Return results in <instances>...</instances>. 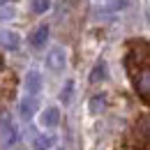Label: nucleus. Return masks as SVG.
I'll use <instances>...</instances> for the list:
<instances>
[{
    "label": "nucleus",
    "instance_id": "nucleus-1",
    "mask_svg": "<svg viewBox=\"0 0 150 150\" xmlns=\"http://www.w3.org/2000/svg\"><path fill=\"white\" fill-rule=\"evenodd\" d=\"M16 136H19V132L14 127V122L2 113V115H0V146H2V148L14 146V143H16Z\"/></svg>",
    "mask_w": 150,
    "mask_h": 150
},
{
    "label": "nucleus",
    "instance_id": "nucleus-2",
    "mask_svg": "<svg viewBox=\"0 0 150 150\" xmlns=\"http://www.w3.org/2000/svg\"><path fill=\"white\" fill-rule=\"evenodd\" d=\"M65 65H67V53H65V49H51L49 51V56H46V67L51 69V72H60V69H65Z\"/></svg>",
    "mask_w": 150,
    "mask_h": 150
},
{
    "label": "nucleus",
    "instance_id": "nucleus-3",
    "mask_svg": "<svg viewBox=\"0 0 150 150\" xmlns=\"http://www.w3.org/2000/svg\"><path fill=\"white\" fill-rule=\"evenodd\" d=\"M25 90L30 97H35V95L42 90V74H39L37 69H30L28 76H25Z\"/></svg>",
    "mask_w": 150,
    "mask_h": 150
},
{
    "label": "nucleus",
    "instance_id": "nucleus-4",
    "mask_svg": "<svg viewBox=\"0 0 150 150\" xmlns=\"http://www.w3.org/2000/svg\"><path fill=\"white\" fill-rule=\"evenodd\" d=\"M39 122H42L44 127H56L58 122H60V111H58L56 106H49L46 111H42V115H39Z\"/></svg>",
    "mask_w": 150,
    "mask_h": 150
},
{
    "label": "nucleus",
    "instance_id": "nucleus-5",
    "mask_svg": "<svg viewBox=\"0 0 150 150\" xmlns=\"http://www.w3.org/2000/svg\"><path fill=\"white\" fill-rule=\"evenodd\" d=\"M46 39H49V25H39L30 37V44H33V49H42L46 44Z\"/></svg>",
    "mask_w": 150,
    "mask_h": 150
},
{
    "label": "nucleus",
    "instance_id": "nucleus-6",
    "mask_svg": "<svg viewBox=\"0 0 150 150\" xmlns=\"http://www.w3.org/2000/svg\"><path fill=\"white\" fill-rule=\"evenodd\" d=\"M21 118H25V120H30L33 115H35V111H37V99L35 97H25L23 102H21Z\"/></svg>",
    "mask_w": 150,
    "mask_h": 150
},
{
    "label": "nucleus",
    "instance_id": "nucleus-7",
    "mask_svg": "<svg viewBox=\"0 0 150 150\" xmlns=\"http://www.w3.org/2000/svg\"><path fill=\"white\" fill-rule=\"evenodd\" d=\"M53 143H56V136H51V134H39V136H35V141H33V148L35 150H51Z\"/></svg>",
    "mask_w": 150,
    "mask_h": 150
},
{
    "label": "nucleus",
    "instance_id": "nucleus-8",
    "mask_svg": "<svg viewBox=\"0 0 150 150\" xmlns=\"http://www.w3.org/2000/svg\"><path fill=\"white\" fill-rule=\"evenodd\" d=\"M14 16H16L14 2H2V5H0V21H12Z\"/></svg>",
    "mask_w": 150,
    "mask_h": 150
},
{
    "label": "nucleus",
    "instance_id": "nucleus-9",
    "mask_svg": "<svg viewBox=\"0 0 150 150\" xmlns=\"http://www.w3.org/2000/svg\"><path fill=\"white\" fill-rule=\"evenodd\" d=\"M0 42H2L7 49H16V46H19V35H16V33L5 30V33H0Z\"/></svg>",
    "mask_w": 150,
    "mask_h": 150
},
{
    "label": "nucleus",
    "instance_id": "nucleus-10",
    "mask_svg": "<svg viewBox=\"0 0 150 150\" xmlns=\"http://www.w3.org/2000/svg\"><path fill=\"white\" fill-rule=\"evenodd\" d=\"M104 76H106V65L104 62H97V67H95L93 74H90V83H99Z\"/></svg>",
    "mask_w": 150,
    "mask_h": 150
},
{
    "label": "nucleus",
    "instance_id": "nucleus-11",
    "mask_svg": "<svg viewBox=\"0 0 150 150\" xmlns=\"http://www.w3.org/2000/svg\"><path fill=\"white\" fill-rule=\"evenodd\" d=\"M30 7H33V12H35V14H44V12L51 7V0H33V2H30Z\"/></svg>",
    "mask_w": 150,
    "mask_h": 150
},
{
    "label": "nucleus",
    "instance_id": "nucleus-12",
    "mask_svg": "<svg viewBox=\"0 0 150 150\" xmlns=\"http://www.w3.org/2000/svg\"><path fill=\"white\" fill-rule=\"evenodd\" d=\"M104 104H106V102H104V97H102V95H97V97L90 99V111H93V113H99L102 109H104Z\"/></svg>",
    "mask_w": 150,
    "mask_h": 150
},
{
    "label": "nucleus",
    "instance_id": "nucleus-13",
    "mask_svg": "<svg viewBox=\"0 0 150 150\" xmlns=\"http://www.w3.org/2000/svg\"><path fill=\"white\" fill-rule=\"evenodd\" d=\"M72 93H74V81H67V86H65L62 93H60V99H62V102H69V99H72Z\"/></svg>",
    "mask_w": 150,
    "mask_h": 150
},
{
    "label": "nucleus",
    "instance_id": "nucleus-14",
    "mask_svg": "<svg viewBox=\"0 0 150 150\" xmlns=\"http://www.w3.org/2000/svg\"><path fill=\"white\" fill-rule=\"evenodd\" d=\"M111 5H113V9H122L127 5V0H111Z\"/></svg>",
    "mask_w": 150,
    "mask_h": 150
},
{
    "label": "nucleus",
    "instance_id": "nucleus-15",
    "mask_svg": "<svg viewBox=\"0 0 150 150\" xmlns=\"http://www.w3.org/2000/svg\"><path fill=\"white\" fill-rule=\"evenodd\" d=\"M0 67H2V60H0Z\"/></svg>",
    "mask_w": 150,
    "mask_h": 150
}]
</instances>
